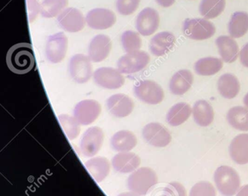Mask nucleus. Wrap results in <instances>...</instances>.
Returning a JSON list of instances; mask_svg holds the SVG:
<instances>
[{"label": "nucleus", "mask_w": 248, "mask_h": 196, "mask_svg": "<svg viewBox=\"0 0 248 196\" xmlns=\"http://www.w3.org/2000/svg\"><path fill=\"white\" fill-rule=\"evenodd\" d=\"M6 62L9 70L17 75L31 72L35 64L31 45L24 43L13 45L8 51Z\"/></svg>", "instance_id": "1"}, {"label": "nucleus", "mask_w": 248, "mask_h": 196, "mask_svg": "<svg viewBox=\"0 0 248 196\" xmlns=\"http://www.w3.org/2000/svg\"><path fill=\"white\" fill-rule=\"evenodd\" d=\"M219 193L224 196H233L241 187V179L235 169L228 166H219L214 174Z\"/></svg>", "instance_id": "2"}, {"label": "nucleus", "mask_w": 248, "mask_h": 196, "mask_svg": "<svg viewBox=\"0 0 248 196\" xmlns=\"http://www.w3.org/2000/svg\"><path fill=\"white\" fill-rule=\"evenodd\" d=\"M158 183L155 172L149 167H142L132 172L127 179L128 189L140 196H146Z\"/></svg>", "instance_id": "3"}, {"label": "nucleus", "mask_w": 248, "mask_h": 196, "mask_svg": "<svg viewBox=\"0 0 248 196\" xmlns=\"http://www.w3.org/2000/svg\"><path fill=\"white\" fill-rule=\"evenodd\" d=\"M216 26L205 18H187L183 23L185 35L193 40H205L216 34Z\"/></svg>", "instance_id": "4"}, {"label": "nucleus", "mask_w": 248, "mask_h": 196, "mask_svg": "<svg viewBox=\"0 0 248 196\" xmlns=\"http://www.w3.org/2000/svg\"><path fill=\"white\" fill-rule=\"evenodd\" d=\"M133 91L136 97L148 105H159L164 99L163 88L159 84L151 80H142L137 82Z\"/></svg>", "instance_id": "5"}, {"label": "nucleus", "mask_w": 248, "mask_h": 196, "mask_svg": "<svg viewBox=\"0 0 248 196\" xmlns=\"http://www.w3.org/2000/svg\"><path fill=\"white\" fill-rule=\"evenodd\" d=\"M69 73L71 78L78 84H85L93 75L92 60L83 54H77L71 58Z\"/></svg>", "instance_id": "6"}, {"label": "nucleus", "mask_w": 248, "mask_h": 196, "mask_svg": "<svg viewBox=\"0 0 248 196\" xmlns=\"http://www.w3.org/2000/svg\"><path fill=\"white\" fill-rule=\"evenodd\" d=\"M68 39L62 31L50 35L46 45V56L51 64L62 62L68 51Z\"/></svg>", "instance_id": "7"}, {"label": "nucleus", "mask_w": 248, "mask_h": 196, "mask_svg": "<svg viewBox=\"0 0 248 196\" xmlns=\"http://www.w3.org/2000/svg\"><path fill=\"white\" fill-rule=\"evenodd\" d=\"M149 54L144 51H138L133 53L123 55L117 61V69L122 74L137 73L144 69L150 63Z\"/></svg>", "instance_id": "8"}, {"label": "nucleus", "mask_w": 248, "mask_h": 196, "mask_svg": "<svg viewBox=\"0 0 248 196\" xmlns=\"http://www.w3.org/2000/svg\"><path fill=\"white\" fill-rule=\"evenodd\" d=\"M104 140V133L98 127L88 128L83 134L80 143V152L85 157H92L98 153Z\"/></svg>", "instance_id": "9"}, {"label": "nucleus", "mask_w": 248, "mask_h": 196, "mask_svg": "<svg viewBox=\"0 0 248 196\" xmlns=\"http://www.w3.org/2000/svg\"><path fill=\"white\" fill-rule=\"evenodd\" d=\"M93 81L98 86L109 90L121 88L125 78L118 69L110 67L97 68L93 74Z\"/></svg>", "instance_id": "10"}, {"label": "nucleus", "mask_w": 248, "mask_h": 196, "mask_svg": "<svg viewBox=\"0 0 248 196\" xmlns=\"http://www.w3.org/2000/svg\"><path fill=\"white\" fill-rule=\"evenodd\" d=\"M101 113V106L95 100H84L78 103L74 108V118L83 126L93 123Z\"/></svg>", "instance_id": "11"}, {"label": "nucleus", "mask_w": 248, "mask_h": 196, "mask_svg": "<svg viewBox=\"0 0 248 196\" xmlns=\"http://www.w3.org/2000/svg\"><path fill=\"white\" fill-rule=\"evenodd\" d=\"M58 24L64 31L75 33L81 31L86 24V18L76 8H66L57 18Z\"/></svg>", "instance_id": "12"}, {"label": "nucleus", "mask_w": 248, "mask_h": 196, "mask_svg": "<svg viewBox=\"0 0 248 196\" xmlns=\"http://www.w3.org/2000/svg\"><path fill=\"white\" fill-rule=\"evenodd\" d=\"M142 136L150 145L155 147H167L171 141L170 131L159 123L146 124L142 129Z\"/></svg>", "instance_id": "13"}, {"label": "nucleus", "mask_w": 248, "mask_h": 196, "mask_svg": "<svg viewBox=\"0 0 248 196\" xmlns=\"http://www.w3.org/2000/svg\"><path fill=\"white\" fill-rule=\"evenodd\" d=\"M159 22V13L155 9L145 8L137 15L136 28L142 36H150L158 30Z\"/></svg>", "instance_id": "14"}, {"label": "nucleus", "mask_w": 248, "mask_h": 196, "mask_svg": "<svg viewBox=\"0 0 248 196\" xmlns=\"http://www.w3.org/2000/svg\"><path fill=\"white\" fill-rule=\"evenodd\" d=\"M86 23L95 30H108L115 24L117 18L113 11L104 8H96L88 12Z\"/></svg>", "instance_id": "15"}, {"label": "nucleus", "mask_w": 248, "mask_h": 196, "mask_svg": "<svg viewBox=\"0 0 248 196\" xmlns=\"http://www.w3.org/2000/svg\"><path fill=\"white\" fill-rule=\"evenodd\" d=\"M112 48L111 39L107 35H96L88 45V57L93 62H101L108 57Z\"/></svg>", "instance_id": "16"}, {"label": "nucleus", "mask_w": 248, "mask_h": 196, "mask_svg": "<svg viewBox=\"0 0 248 196\" xmlns=\"http://www.w3.org/2000/svg\"><path fill=\"white\" fill-rule=\"evenodd\" d=\"M108 111L116 118L128 117L133 112L134 103L130 97L124 94H113L107 100Z\"/></svg>", "instance_id": "17"}, {"label": "nucleus", "mask_w": 248, "mask_h": 196, "mask_svg": "<svg viewBox=\"0 0 248 196\" xmlns=\"http://www.w3.org/2000/svg\"><path fill=\"white\" fill-rule=\"evenodd\" d=\"M141 160L134 152H119L112 159V166L114 170L121 173H130L138 169Z\"/></svg>", "instance_id": "18"}, {"label": "nucleus", "mask_w": 248, "mask_h": 196, "mask_svg": "<svg viewBox=\"0 0 248 196\" xmlns=\"http://www.w3.org/2000/svg\"><path fill=\"white\" fill-rule=\"evenodd\" d=\"M194 77L188 70H180L174 74L169 84V88L174 95L182 96L189 90L193 84Z\"/></svg>", "instance_id": "19"}, {"label": "nucleus", "mask_w": 248, "mask_h": 196, "mask_svg": "<svg viewBox=\"0 0 248 196\" xmlns=\"http://www.w3.org/2000/svg\"><path fill=\"white\" fill-rule=\"evenodd\" d=\"M229 154L232 160L238 165L248 163V134H239L232 139Z\"/></svg>", "instance_id": "20"}, {"label": "nucleus", "mask_w": 248, "mask_h": 196, "mask_svg": "<svg viewBox=\"0 0 248 196\" xmlns=\"http://www.w3.org/2000/svg\"><path fill=\"white\" fill-rule=\"evenodd\" d=\"M175 38L169 31H162L152 38L150 43V51L153 55L160 57L173 48Z\"/></svg>", "instance_id": "21"}, {"label": "nucleus", "mask_w": 248, "mask_h": 196, "mask_svg": "<svg viewBox=\"0 0 248 196\" xmlns=\"http://www.w3.org/2000/svg\"><path fill=\"white\" fill-rule=\"evenodd\" d=\"M219 55L226 63H233L239 55V47L232 37L221 35L216 41Z\"/></svg>", "instance_id": "22"}, {"label": "nucleus", "mask_w": 248, "mask_h": 196, "mask_svg": "<svg viewBox=\"0 0 248 196\" xmlns=\"http://www.w3.org/2000/svg\"><path fill=\"white\" fill-rule=\"evenodd\" d=\"M194 121L200 127H208L215 118L212 105L204 100H199L194 104L192 108Z\"/></svg>", "instance_id": "23"}, {"label": "nucleus", "mask_w": 248, "mask_h": 196, "mask_svg": "<svg viewBox=\"0 0 248 196\" xmlns=\"http://www.w3.org/2000/svg\"><path fill=\"white\" fill-rule=\"evenodd\" d=\"M86 169L95 181L100 183L109 175L110 165L109 160L102 156L92 158L85 163Z\"/></svg>", "instance_id": "24"}, {"label": "nucleus", "mask_w": 248, "mask_h": 196, "mask_svg": "<svg viewBox=\"0 0 248 196\" xmlns=\"http://www.w3.org/2000/svg\"><path fill=\"white\" fill-rule=\"evenodd\" d=\"M137 144V136L129 130L118 131L113 134L110 139L112 149L119 152H130Z\"/></svg>", "instance_id": "25"}, {"label": "nucleus", "mask_w": 248, "mask_h": 196, "mask_svg": "<svg viewBox=\"0 0 248 196\" xmlns=\"http://www.w3.org/2000/svg\"><path fill=\"white\" fill-rule=\"evenodd\" d=\"M219 93L225 99H233L239 94L241 85L237 77L227 73L219 77L217 84Z\"/></svg>", "instance_id": "26"}, {"label": "nucleus", "mask_w": 248, "mask_h": 196, "mask_svg": "<svg viewBox=\"0 0 248 196\" xmlns=\"http://www.w3.org/2000/svg\"><path fill=\"white\" fill-rule=\"evenodd\" d=\"M192 114V109L188 104L178 103L173 105L166 114L167 123L172 127H178L183 124Z\"/></svg>", "instance_id": "27"}, {"label": "nucleus", "mask_w": 248, "mask_h": 196, "mask_svg": "<svg viewBox=\"0 0 248 196\" xmlns=\"http://www.w3.org/2000/svg\"><path fill=\"white\" fill-rule=\"evenodd\" d=\"M228 123L240 131H248V108L244 106H233L227 114Z\"/></svg>", "instance_id": "28"}, {"label": "nucleus", "mask_w": 248, "mask_h": 196, "mask_svg": "<svg viewBox=\"0 0 248 196\" xmlns=\"http://www.w3.org/2000/svg\"><path fill=\"white\" fill-rule=\"evenodd\" d=\"M248 31V13L235 12L228 24V32L232 38H241Z\"/></svg>", "instance_id": "29"}, {"label": "nucleus", "mask_w": 248, "mask_h": 196, "mask_svg": "<svg viewBox=\"0 0 248 196\" xmlns=\"http://www.w3.org/2000/svg\"><path fill=\"white\" fill-rule=\"evenodd\" d=\"M222 60L217 58L208 57L199 59L195 63L194 69L195 73L201 76H212L221 71Z\"/></svg>", "instance_id": "30"}, {"label": "nucleus", "mask_w": 248, "mask_h": 196, "mask_svg": "<svg viewBox=\"0 0 248 196\" xmlns=\"http://www.w3.org/2000/svg\"><path fill=\"white\" fill-rule=\"evenodd\" d=\"M225 6V0H202L199 6V12L204 18L211 19L221 15Z\"/></svg>", "instance_id": "31"}, {"label": "nucleus", "mask_w": 248, "mask_h": 196, "mask_svg": "<svg viewBox=\"0 0 248 196\" xmlns=\"http://www.w3.org/2000/svg\"><path fill=\"white\" fill-rule=\"evenodd\" d=\"M68 6V0H43L41 4V15L47 18L59 16Z\"/></svg>", "instance_id": "32"}, {"label": "nucleus", "mask_w": 248, "mask_h": 196, "mask_svg": "<svg viewBox=\"0 0 248 196\" xmlns=\"http://www.w3.org/2000/svg\"><path fill=\"white\" fill-rule=\"evenodd\" d=\"M121 44L126 54L133 53L140 51L142 47V39L139 33L127 30L121 35Z\"/></svg>", "instance_id": "33"}, {"label": "nucleus", "mask_w": 248, "mask_h": 196, "mask_svg": "<svg viewBox=\"0 0 248 196\" xmlns=\"http://www.w3.org/2000/svg\"><path fill=\"white\" fill-rule=\"evenodd\" d=\"M59 123L62 125L66 136L71 140L76 139L80 132V126L78 121L74 117L68 114H61L59 116Z\"/></svg>", "instance_id": "34"}, {"label": "nucleus", "mask_w": 248, "mask_h": 196, "mask_svg": "<svg viewBox=\"0 0 248 196\" xmlns=\"http://www.w3.org/2000/svg\"><path fill=\"white\" fill-rule=\"evenodd\" d=\"M189 196H216V190L208 181H199L192 186Z\"/></svg>", "instance_id": "35"}, {"label": "nucleus", "mask_w": 248, "mask_h": 196, "mask_svg": "<svg viewBox=\"0 0 248 196\" xmlns=\"http://www.w3.org/2000/svg\"><path fill=\"white\" fill-rule=\"evenodd\" d=\"M140 0H117V11L123 15H132L139 7Z\"/></svg>", "instance_id": "36"}, {"label": "nucleus", "mask_w": 248, "mask_h": 196, "mask_svg": "<svg viewBox=\"0 0 248 196\" xmlns=\"http://www.w3.org/2000/svg\"><path fill=\"white\" fill-rule=\"evenodd\" d=\"M27 3L28 17L30 22L36 19L39 13H41V6L39 0H26Z\"/></svg>", "instance_id": "37"}, {"label": "nucleus", "mask_w": 248, "mask_h": 196, "mask_svg": "<svg viewBox=\"0 0 248 196\" xmlns=\"http://www.w3.org/2000/svg\"><path fill=\"white\" fill-rule=\"evenodd\" d=\"M171 196H188L186 189L178 181H172L166 185Z\"/></svg>", "instance_id": "38"}, {"label": "nucleus", "mask_w": 248, "mask_h": 196, "mask_svg": "<svg viewBox=\"0 0 248 196\" xmlns=\"http://www.w3.org/2000/svg\"><path fill=\"white\" fill-rule=\"evenodd\" d=\"M240 60L242 65L248 68V43L243 46L240 51Z\"/></svg>", "instance_id": "39"}, {"label": "nucleus", "mask_w": 248, "mask_h": 196, "mask_svg": "<svg viewBox=\"0 0 248 196\" xmlns=\"http://www.w3.org/2000/svg\"><path fill=\"white\" fill-rule=\"evenodd\" d=\"M151 196H171L167 187L160 188L154 191Z\"/></svg>", "instance_id": "40"}, {"label": "nucleus", "mask_w": 248, "mask_h": 196, "mask_svg": "<svg viewBox=\"0 0 248 196\" xmlns=\"http://www.w3.org/2000/svg\"><path fill=\"white\" fill-rule=\"evenodd\" d=\"M156 3L163 8H169L175 3V0H155Z\"/></svg>", "instance_id": "41"}, {"label": "nucleus", "mask_w": 248, "mask_h": 196, "mask_svg": "<svg viewBox=\"0 0 248 196\" xmlns=\"http://www.w3.org/2000/svg\"><path fill=\"white\" fill-rule=\"evenodd\" d=\"M236 196H248V185H244L242 187L240 188Z\"/></svg>", "instance_id": "42"}, {"label": "nucleus", "mask_w": 248, "mask_h": 196, "mask_svg": "<svg viewBox=\"0 0 248 196\" xmlns=\"http://www.w3.org/2000/svg\"><path fill=\"white\" fill-rule=\"evenodd\" d=\"M117 196H141L140 195L137 194V193H121V194L118 195Z\"/></svg>", "instance_id": "43"}, {"label": "nucleus", "mask_w": 248, "mask_h": 196, "mask_svg": "<svg viewBox=\"0 0 248 196\" xmlns=\"http://www.w3.org/2000/svg\"><path fill=\"white\" fill-rule=\"evenodd\" d=\"M243 102H244V105H245L247 108H248V93L245 95V97H244V100H243Z\"/></svg>", "instance_id": "44"}]
</instances>
